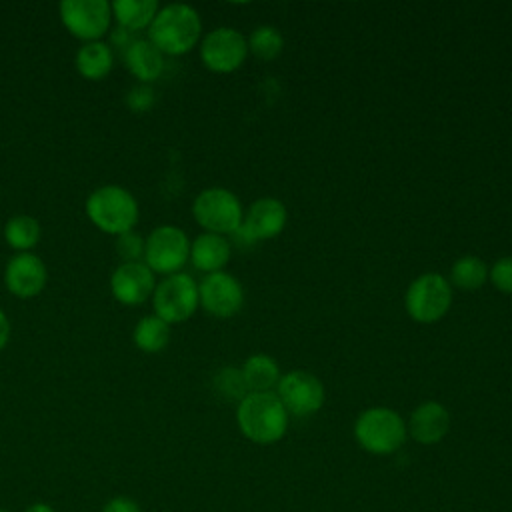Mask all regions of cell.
<instances>
[{"instance_id":"1","label":"cell","mask_w":512,"mask_h":512,"mask_svg":"<svg viewBox=\"0 0 512 512\" xmlns=\"http://www.w3.org/2000/svg\"><path fill=\"white\" fill-rule=\"evenodd\" d=\"M290 414L276 392H248L236 406V422L244 438L270 446L284 438Z\"/></svg>"},{"instance_id":"2","label":"cell","mask_w":512,"mask_h":512,"mask_svg":"<svg viewBox=\"0 0 512 512\" xmlns=\"http://www.w3.org/2000/svg\"><path fill=\"white\" fill-rule=\"evenodd\" d=\"M148 40L164 56L188 54L202 40V20L198 10L182 2L160 6L148 26Z\"/></svg>"},{"instance_id":"3","label":"cell","mask_w":512,"mask_h":512,"mask_svg":"<svg viewBox=\"0 0 512 512\" xmlns=\"http://www.w3.org/2000/svg\"><path fill=\"white\" fill-rule=\"evenodd\" d=\"M84 210L92 226L110 236H120L134 230L140 218L138 200L120 184H104L94 188L84 202Z\"/></svg>"},{"instance_id":"4","label":"cell","mask_w":512,"mask_h":512,"mask_svg":"<svg viewBox=\"0 0 512 512\" xmlns=\"http://www.w3.org/2000/svg\"><path fill=\"white\" fill-rule=\"evenodd\" d=\"M406 420L392 408L372 406L358 414L354 422V440L374 456H388L406 442Z\"/></svg>"},{"instance_id":"5","label":"cell","mask_w":512,"mask_h":512,"mask_svg":"<svg viewBox=\"0 0 512 512\" xmlns=\"http://www.w3.org/2000/svg\"><path fill=\"white\" fill-rule=\"evenodd\" d=\"M192 216L204 232L232 236L242 226L244 208L232 190L210 186L196 194L192 202Z\"/></svg>"},{"instance_id":"6","label":"cell","mask_w":512,"mask_h":512,"mask_svg":"<svg viewBox=\"0 0 512 512\" xmlns=\"http://www.w3.org/2000/svg\"><path fill=\"white\" fill-rule=\"evenodd\" d=\"M452 304V286L438 272H424L414 278L404 294V308L418 324H434L446 316Z\"/></svg>"},{"instance_id":"7","label":"cell","mask_w":512,"mask_h":512,"mask_svg":"<svg viewBox=\"0 0 512 512\" xmlns=\"http://www.w3.org/2000/svg\"><path fill=\"white\" fill-rule=\"evenodd\" d=\"M150 300L154 308L152 314H156L170 326L182 324L190 320L200 306L198 282L186 272L164 276L160 282H156Z\"/></svg>"},{"instance_id":"8","label":"cell","mask_w":512,"mask_h":512,"mask_svg":"<svg viewBox=\"0 0 512 512\" xmlns=\"http://www.w3.org/2000/svg\"><path fill=\"white\" fill-rule=\"evenodd\" d=\"M188 260H190V238L182 228L174 224H162V226H156L146 236L142 262L154 274H160L164 278V276L182 272Z\"/></svg>"},{"instance_id":"9","label":"cell","mask_w":512,"mask_h":512,"mask_svg":"<svg viewBox=\"0 0 512 512\" xmlns=\"http://www.w3.org/2000/svg\"><path fill=\"white\" fill-rule=\"evenodd\" d=\"M62 26L76 40H102L112 26V6L106 0H62L58 4Z\"/></svg>"},{"instance_id":"10","label":"cell","mask_w":512,"mask_h":512,"mask_svg":"<svg viewBox=\"0 0 512 512\" xmlns=\"http://www.w3.org/2000/svg\"><path fill=\"white\" fill-rule=\"evenodd\" d=\"M248 58V38L230 26H218L200 40V60L216 74L238 70Z\"/></svg>"},{"instance_id":"11","label":"cell","mask_w":512,"mask_h":512,"mask_svg":"<svg viewBox=\"0 0 512 512\" xmlns=\"http://www.w3.org/2000/svg\"><path fill=\"white\" fill-rule=\"evenodd\" d=\"M274 392L286 412L298 418L316 414L326 400L322 380L308 370H290L282 374Z\"/></svg>"},{"instance_id":"12","label":"cell","mask_w":512,"mask_h":512,"mask_svg":"<svg viewBox=\"0 0 512 512\" xmlns=\"http://www.w3.org/2000/svg\"><path fill=\"white\" fill-rule=\"evenodd\" d=\"M200 308L214 318H232L244 306V288L240 280L224 270L204 274L198 284Z\"/></svg>"},{"instance_id":"13","label":"cell","mask_w":512,"mask_h":512,"mask_svg":"<svg viewBox=\"0 0 512 512\" xmlns=\"http://www.w3.org/2000/svg\"><path fill=\"white\" fill-rule=\"evenodd\" d=\"M48 284V268L34 252H18L4 266V286L16 298H34Z\"/></svg>"},{"instance_id":"14","label":"cell","mask_w":512,"mask_h":512,"mask_svg":"<svg viewBox=\"0 0 512 512\" xmlns=\"http://www.w3.org/2000/svg\"><path fill=\"white\" fill-rule=\"evenodd\" d=\"M156 274L144 262H122L110 276V292L124 306H140L152 298Z\"/></svg>"},{"instance_id":"15","label":"cell","mask_w":512,"mask_h":512,"mask_svg":"<svg viewBox=\"0 0 512 512\" xmlns=\"http://www.w3.org/2000/svg\"><path fill=\"white\" fill-rule=\"evenodd\" d=\"M286 222H288V210H286L284 202L278 198H272V196H264L250 204L240 228L256 244L258 240L276 238L284 230Z\"/></svg>"},{"instance_id":"16","label":"cell","mask_w":512,"mask_h":512,"mask_svg":"<svg viewBox=\"0 0 512 512\" xmlns=\"http://www.w3.org/2000/svg\"><path fill=\"white\" fill-rule=\"evenodd\" d=\"M406 428L412 440H416L418 444H438L450 430V412L444 404L436 400H426L412 410Z\"/></svg>"},{"instance_id":"17","label":"cell","mask_w":512,"mask_h":512,"mask_svg":"<svg viewBox=\"0 0 512 512\" xmlns=\"http://www.w3.org/2000/svg\"><path fill=\"white\" fill-rule=\"evenodd\" d=\"M122 56L126 70L140 84H150L164 72V54L148 38H134Z\"/></svg>"},{"instance_id":"18","label":"cell","mask_w":512,"mask_h":512,"mask_svg":"<svg viewBox=\"0 0 512 512\" xmlns=\"http://www.w3.org/2000/svg\"><path fill=\"white\" fill-rule=\"evenodd\" d=\"M232 256V242L220 234H198L190 242V262L204 274L220 272Z\"/></svg>"},{"instance_id":"19","label":"cell","mask_w":512,"mask_h":512,"mask_svg":"<svg viewBox=\"0 0 512 512\" xmlns=\"http://www.w3.org/2000/svg\"><path fill=\"white\" fill-rule=\"evenodd\" d=\"M114 52L108 42L96 40L82 44L74 54V68L86 80H102L112 72Z\"/></svg>"},{"instance_id":"20","label":"cell","mask_w":512,"mask_h":512,"mask_svg":"<svg viewBox=\"0 0 512 512\" xmlns=\"http://www.w3.org/2000/svg\"><path fill=\"white\" fill-rule=\"evenodd\" d=\"M110 6L112 20H116L118 28L130 34L148 30L156 12L160 10L156 0H114Z\"/></svg>"},{"instance_id":"21","label":"cell","mask_w":512,"mask_h":512,"mask_svg":"<svg viewBox=\"0 0 512 512\" xmlns=\"http://www.w3.org/2000/svg\"><path fill=\"white\" fill-rule=\"evenodd\" d=\"M240 372L250 392H274L282 376L278 362L264 352L248 356L240 366Z\"/></svg>"},{"instance_id":"22","label":"cell","mask_w":512,"mask_h":512,"mask_svg":"<svg viewBox=\"0 0 512 512\" xmlns=\"http://www.w3.org/2000/svg\"><path fill=\"white\" fill-rule=\"evenodd\" d=\"M170 334H172L170 324H166L156 314H146L136 322L132 330V342L144 354H158L168 346Z\"/></svg>"},{"instance_id":"23","label":"cell","mask_w":512,"mask_h":512,"mask_svg":"<svg viewBox=\"0 0 512 512\" xmlns=\"http://www.w3.org/2000/svg\"><path fill=\"white\" fill-rule=\"evenodd\" d=\"M40 234V222L30 214L10 216L4 224V240L14 254L32 252V248L40 242Z\"/></svg>"},{"instance_id":"24","label":"cell","mask_w":512,"mask_h":512,"mask_svg":"<svg viewBox=\"0 0 512 512\" xmlns=\"http://www.w3.org/2000/svg\"><path fill=\"white\" fill-rule=\"evenodd\" d=\"M488 264L472 254L460 256L452 266H450V276L448 282L452 288L460 290H478L488 282Z\"/></svg>"},{"instance_id":"25","label":"cell","mask_w":512,"mask_h":512,"mask_svg":"<svg viewBox=\"0 0 512 512\" xmlns=\"http://www.w3.org/2000/svg\"><path fill=\"white\" fill-rule=\"evenodd\" d=\"M284 50V36L276 26H256L248 36V52L258 60H274Z\"/></svg>"},{"instance_id":"26","label":"cell","mask_w":512,"mask_h":512,"mask_svg":"<svg viewBox=\"0 0 512 512\" xmlns=\"http://www.w3.org/2000/svg\"><path fill=\"white\" fill-rule=\"evenodd\" d=\"M214 390L224 400H236V402H240L250 392L240 368H234V366H224L214 376Z\"/></svg>"},{"instance_id":"27","label":"cell","mask_w":512,"mask_h":512,"mask_svg":"<svg viewBox=\"0 0 512 512\" xmlns=\"http://www.w3.org/2000/svg\"><path fill=\"white\" fill-rule=\"evenodd\" d=\"M144 244H146V238L140 232L130 230V232H124V234L116 236L114 248H116V254L120 256L122 262H142Z\"/></svg>"},{"instance_id":"28","label":"cell","mask_w":512,"mask_h":512,"mask_svg":"<svg viewBox=\"0 0 512 512\" xmlns=\"http://www.w3.org/2000/svg\"><path fill=\"white\" fill-rule=\"evenodd\" d=\"M488 278L494 284V288L498 292L504 294H512V256H502L498 258L490 270H488Z\"/></svg>"},{"instance_id":"29","label":"cell","mask_w":512,"mask_h":512,"mask_svg":"<svg viewBox=\"0 0 512 512\" xmlns=\"http://www.w3.org/2000/svg\"><path fill=\"white\" fill-rule=\"evenodd\" d=\"M126 106L134 112H148L154 106V90L150 84H138L126 94Z\"/></svg>"},{"instance_id":"30","label":"cell","mask_w":512,"mask_h":512,"mask_svg":"<svg viewBox=\"0 0 512 512\" xmlns=\"http://www.w3.org/2000/svg\"><path fill=\"white\" fill-rule=\"evenodd\" d=\"M100 512H144L142 506L130 498V496H124V494H118V496H112L108 498L104 504H102V510Z\"/></svg>"},{"instance_id":"31","label":"cell","mask_w":512,"mask_h":512,"mask_svg":"<svg viewBox=\"0 0 512 512\" xmlns=\"http://www.w3.org/2000/svg\"><path fill=\"white\" fill-rule=\"evenodd\" d=\"M8 340H10V320L6 312L0 308V352L6 348Z\"/></svg>"},{"instance_id":"32","label":"cell","mask_w":512,"mask_h":512,"mask_svg":"<svg viewBox=\"0 0 512 512\" xmlns=\"http://www.w3.org/2000/svg\"><path fill=\"white\" fill-rule=\"evenodd\" d=\"M24 512H56V510H54V506L48 504V502H32V504H28V506L24 508Z\"/></svg>"},{"instance_id":"33","label":"cell","mask_w":512,"mask_h":512,"mask_svg":"<svg viewBox=\"0 0 512 512\" xmlns=\"http://www.w3.org/2000/svg\"><path fill=\"white\" fill-rule=\"evenodd\" d=\"M0 512H8V510H2V508H0Z\"/></svg>"}]
</instances>
